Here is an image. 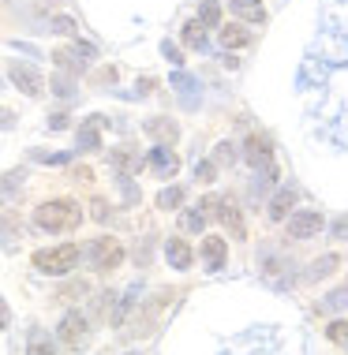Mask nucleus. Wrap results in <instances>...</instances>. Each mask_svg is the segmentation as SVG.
Listing matches in <instances>:
<instances>
[{"mask_svg": "<svg viewBox=\"0 0 348 355\" xmlns=\"http://www.w3.org/2000/svg\"><path fill=\"white\" fill-rule=\"evenodd\" d=\"M34 225L42 232H75L83 225V209L72 198H49L34 209Z\"/></svg>", "mask_w": 348, "mask_h": 355, "instance_id": "nucleus-1", "label": "nucleus"}, {"mask_svg": "<svg viewBox=\"0 0 348 355\" xmlns=\"http://www.w3.org/2000/svg\"><path fill=\"white\" fill-rule=\"evenodd\" d=\"M34 270L42 273H53V277H64L75 270V262H79V247L75 243H60V247H49V251H34Z\"/></svg>", "mask_w": 348, "mask_h": 355, "instance_id": "nucleus-2", "label": "nucleus"}, {"mask_svg": "<svg viewBox=\"0 0 348 355\" xmlns=\"http://www.w3.org/2000/svg\"><path fill=\"white\" fill-rule=\"evenodd\" d=\"M90 258H94V270H116V266L124 262V247H120V239H113V236L94 239Z\"/></svg>", "mask_w": 348, "mask_h": 355, "instance_id": "nucleus-3", "label": "nucleus"}, {"mask_svg": "<svg viewBox=\"0 0 348 355\" xmlns=\"http://www.w3.org/2000/svg\"><path fill=\"white\" fill-rule=\"evenodd\" d=\"M322 214L318 209H296L292 217H288V236L292 239H311V236H318L322 232Z\"/></svg>", "mask_w": 348, "mask_h": 355, "instance_id": "nucleus-4", "label": "nucleus"}, {"mask_svg": "<svg viewBox=\"0 0 348 355\" xmlns=\"http://www.w3.org/2000/svg\"><path fill=\"white\" fill-rule=\"evenodd\" d=\"M60 340L67 344V348H79V344L86 340V318H83L79 311L64 314V322H60Z\"/></svg>", "mask_w": 348, "mask_h": 355, "instance_id": "nucleus-5", "label": "nucleus"}, {"mask_svg": "<svg viewBox=\"0 0 348 355\" xmlns=\"http://www.w3.org/2000/svg\"><path fill=\"white\" fill-rule=\"evenodd\" d=\"M12 83H15L23 94H31V98H38V94L45 90L42 75H38L34 68H26V64H15V68H12Z\"/></svg>", "mask_w": 348, "mask_h": 355, "instance_id": "nucleus-6", "label": "nucleus"}, {"mask_svg": "<svg viewBox=\"0 0 348 355\" xmlns=\"http://www.w3.org/2000/svg\"><path fill=\"white\" fill-rule=\"evenodd\" d=\"M202 254H206V270L214 273V270H221V266H225L229 243H225L221 236H206V239H202Z\"/></svg>", "mask_w": 348, "mask_h": 355, "instance_id": "nucleus-7", "label": "nucleus"}, {"mask_svg": "<svg viewBox=\"0 0 348 355\" xmlns=\"http://www.w3.org/2000/svg\"><path fill=\"white\" fill-rule=\"evenodd\" d=\"M165 258H169L172 270H191V262H195V251H191L183 239H169V243H165Z\"/></svg>", "mask_w": 348, "mask_h": 355, "instance_id": "nucleus-8", "label": "nucleus"}, {"mask_svg": "<svg viewBox=\"0 0 348 355\" xmlns=\"http://www.w3.org/2000/svg\"><path fill=\"white\" fill-rule=\"evenodd\" d=\"M150 165L158 168V176H176V168H180V157L172 153L169 146H158V150H150Z\"/></svg>", "mask_w": 348, "mask_h": 355, "instance_id": "nucleus-9", "label": "nucleus"}, {"mask_svg": "<svg viewBox=\"0 0 348 355\" xmlns=\"http://www.w3.org/2000/svg\"><path fill=\"white\" fill-rule=\"evenodd\" d=\"M113 168H116V176H120V180L139 176L142 157H139V153H131V150H116V153H113Z\"/></svg>", "mask_w": 348, "mask_h": 355, "instance_id": "nucleus-10", "label": "nucleus"}, {"mask_svg": "<svg viewBox=\"0 0 348 355\" xmlns=\"http://www.w3.org/2000/svg\"><path fill=\"white\" fill-rule=\"evenodd\" d=\"M244 157L251 161V165H270V139L251 135L247 146H244Z\"/></svg>", "mask_w": 348, "mask_h": 355, "instance_id": "nucleus-11", "label": "nucleus"}, {"mask_svg": "<svg viewBox=\"0 0 348 355\" xmlns=\"http://www.w3.org/2000/svg\"><path fill=\"white\" fill-rule=\"evenodd\" d=\"M147 135H154L158 142H176L180 128L172 120H147Z\"/></svg>", "mask_w": 348, "mask_h": 355, "instance_id": "nucleus-12", "label": "nucleus"}, {"mask_svg": "<svg viewBox=\"0 0 348 355\" xmlns=\"http://www.w3.org/2000/svg\"><path fill=\"white\" fill-rule=\"evenodd\" d=\"M221 42H225V49H244V45H251V34L244 26L229 23V26H221Z\"/></svg>", "mask_w": 348, "mask_h": 355, "instance_id": "nucleus-13", "label": "nucleus"}, {"mask_svg": "<svg viewBox=\"0 0 348 355\" xmlns=\"http://www.w3.org/2000/svg\"><path fill=\"white\" fill-rule=\"evenodd\" d=\"M101 123H105V116H90V123H86V128H79V146H83V150H98V146H101V135H98Z\"/></svg>", "mask_w": 348, "mask_h": 355, "instance_id": "nucleus-14", "label": "nucleus"}, {"mask_svg": "<svg viewBox=\"0 0 348 355\" xmlns=\"http://www.w3.org/2000/svg\"><path fill=\"white\" fill-rule=\"evenodd\" d=\"M232 12H236L240 19H247V23H263V19H266V12H263L258 0H232Z\"/></svg>", "mask_w": 348, "mask_h": 355, "instance_id": "nucleus-15", "label": "nucleus"}, {"mask_svg": "<svg viewBox=\"0 0 348 355\" xmlns=\"http://www.w3.org/2000/svg\"><path fill=\"white\" fill-rule=\"evenodd\" d=\"M292 191H288V187H281V191H277V195H274V202H270V220H285V214H288V209H292Z\"/></svg>", "mask_w": 348, "mask_h": 355, "instance_id": "nucleus-16", "label": "nucleus"}, {"mask_svg": "<svg viewBox=\"0 0 348 355\" xmlns=\"http://www.w3.org/2000/svg\"><path fill=\"white\" fill-rule=\"evenodd\" d=\"M217 217L232 228V236L244 239V217H240V209H236V206H232V202H221V214H217Z\"/></svg>", "mask_w": 348, "mask_h": 355, "instance_id": "nucleus-17", "label": "nucleus"}, {"mask_svg": "<svg viewBox=\"0 0 348 355\" xmlns=\"http://www.w3.org/2000/svg\"><path fill=\"white\" fill-rule=\"evenodd\" d=\"M183 45H191V49H195V45H202V37H206V23H202V19H191V23H183Z\"/></svg>", "mask_w": 348, "mask_h": 355, "instance_id": "nucleus-18", "label": "nucleus"}, {"mask_svg": "<svg viewBox=\"0 0 348 355\" xmlns=\"http://www.w3.org/2000/svg\"><path fill=\"white\" fill-rule=\"evenodd\" d=\"M26 355H56V352H53V340L45 337L42 329H34L31 340H26Z\"/></svg>", "mask_w": 348, "mask_h": 355, "instance_id": "nucleus-19", "label": "nucleus"}, {"mask_svg": "<svg viewBox=\"0 0 348 355\" xmlns=\"http://www.w3.org/2000/svg\"><path fill=\"white\" fill-rule=\"evenodd\" d=\"M183 206V191L180 187H165L158 195V209H180Z\"/></svg>", "mask_w": 348, "mask_h": 355, "instance_id": "nucleus-20", "label": "nucleus"}, {"mask_svg": "<svg viewBox=\"0 0 348 355\" xmlns=\"http://www.w3.org/2000/svg\"><path fill=\"white\" fill-rule=\"evenodd\" d=\"M199 19L206 26H221V4H217V0H206V4H202V12H199Z\"/></svg>", "mask_w": 348, "mask_h": 355, "instance_id": "nucleus-21", "label": "nucleus"}, {"mask_svg": "<svg viewBox=\"0 0 348 355\" xmlns=\"http://www.w3.org/2000/svg\"><path fill=\"white\" fill-rule=\"evenodd\" d=\"M333 266H337V254H326V258H318V262L311 266V277H330V273H333Z\"/></svg>", "mask_w": 348, "mask_h": 355, "instance_id": "nucleus-22", "label": "nucleus"}, {"mask_svg": "<svg viewBox=\"0 0 348 355\" xmlns=\"http://www.w3.org/2000/svg\"><path fill=\"white\" fill-rule=\"evenodd\" d=\"M180 225L191 228V232H199V228L206 225V214H195V209H188V214H180Z\"/></svg>", "mask_w": 348, "mask_h": 355, "instance_id": "nucleus-23", "label": "nucleus"}, {"mask_svg": "<svg viewBox=\"0 0 348 355\" xmlns=\"http://www.w3.org/2000/svg\"><path fill=\"white\" fill-rule=\"evenodd\" d=\"M49 26H53L56 34H75V31H79V26H75V19H67V15H56Z\"/></svg>", "mask_w": 348, "mask_h": 355, "instance_id": "nucleus-24", "label": "nucleus"}, {"mask_svg": "<svg viewBox=\"0 0 348 355\" xmlns=\"http://www.w3.org/2000/svg\"><path fill=\"white\" fill-rule=\"evenodd\" d=\"M217 176V168H214V161H202V165H195V180H202V184H210V180Z\"/></svg>", "mask_w": 348, "mask_h": 355, "instance_id": "nucleus-25", "label": "nucleus"}, {"mask_svg": "<svg viewBox=\"0 0 348 355\" xmlns=\"http://www.w3.org/2000/svg\"><path fill=\"white\" fill-rule=\"evenodd\" d=\"M326 337H330V340H337V344H341V340H348V322H333L330 329H326Z\"/></svg>", "mask_w": 348, "mask_h": 355, "instance_id": "nucleus-26", "label": "nucleus"}, {"mask_svg": "<svg viewBox=\"0 0 348 355\" xmlns=\"http://www.w3.org/2000/svg\"><path fill=\"white\" fill-rule=\"evenodd\" d=\"M53 60L60 64V68H67V71H75V68H79V64L72 60V53H67V49H56V53H53Z\"/></svg>", "mask_w": 348, "mask_h": 355, "instance_id": "nucleus-27", "label": "nucleus"}, {"mask_svg": "<svg viewBox=\"0 0 348 355\" xmlns=\"http://www.w3.org/2000/svg\"><path fill=\"white\" fill-rule=\"evenodd\" d=\"M232 150H236V146H232V142H221L214 157H217V161H236V153H232Z\"/></svg>", "mask_w": 348, "mask_h": 355, "instance_id": "nucleus-28", "label": "nucleus"}, {"mask_svg": "<svg viewBox=\"0 0 348 355\" xmlns=\"http://www.w3.org/2000/svg\"><path fill=\"white\" fill-rule=\"evenodd\" d=\"M326 306H348V288H341V292H333L330 300H326Z\"/></svg>", "mask_w": 348, "mask_h": 355, "instance_id": "nucleus-29", "label": "nucleus"}, {"mask_svg": "<svg viewBox=\"0 0 348 355\" xmlns=\"http://www.w3.org/2000/svg\"><path fill=\"white\" fill-rule=\"evenodd\" d=\"M172 86H180V90H188V86H195V79H191V75H183V71H176V75H172Z\"/></svg>", "mask_w": 348, "mask_h": 355, "instance_id": "nucleus-30", "label": "nucleus"}, {"mask_svg": "<svg viewBox=\"0 0 348 355\" xmlns=\"http://www.w3.org/2000/svg\"><path fill=\"white\" fill-rule=\"evenodd\" d=\"M161 53H165V60H172V64H180V49H176V45H161Z\"/></svg>", "mask_w": 348, "mask_h": 355, "instance_id": "nucleus-31", "label": "nucleus"}, {"mask_svg": "<svg viewBox=\"0 0 348 355\" xmlns=\"http://www.w3.org/2000/svg\"><path fill=\"white\" fill-rule=\"evenodd\" d=\"M38 161H53V165H60V161H67V153H34Z\"/></svg>", "mask_w": 348, "mask_h": 355, "instance_id": "nucleus-32", "label": "nucleus"}, {"mask_svg": "<svg viewBox=\"0 0 348 355\" xmlns=\"http://www.w3.org/2000/svg\"><path fill=\"white\" fill-rule=\"evenodd\" d=\"M333 236H337V239H348V217H341V220L333 225Z\"/></svg>", "mask_w": 348, "mask_h": 355, "instance_id": "nucleus-33", "label": "nucleus"}, {"mask_svg": "<svg viewBox=\"0 0 348 355\" xmlns=\"http://www.w3.org/2000/svg\"><path fill=\"white\" fill-rule=\"evenodd\" d=\"M53 86H56V90H53V94H60V98H67V94H72V90H67V79H56Z\"/></svg>", "mask_w": 348, "mask_h": 355, "instance_id": "nucleus-34", "label": "nucleus"}, {"mask_svg": "<svg viewBox=\"0 0 348 355\" xmlns=\"http://www.w3.org/2000/svg\"><path fill=\"white\" fill-rule=\"evenodd\" d=\"M154 86H158V83H154V79H150V75H147V79H142V83H139V94H150V90H154Z\"/></svg>", "mask_w": 348, "mask_h": 355, "instance_id": "nucleus-35", "label": "nucleus"}, {"mask_svg": "<svg viewBox=\"0 0 348 355\" xmlns=\"http://www.w3.org/2000/svg\"><path fill=\"white\" fill-rule=\"evenodd\" d=\"M94 217H98V220L109 217V214H105V202H94Z\"/></svg>", "mask_w": 348, "mask_h": 355, "instance_id": "nucleus-36", "label": "nucleus"}, {"mask_svg": "<svg viewBox=\"0 0 348 355\" xmlns=\"http://www.w3.org/2000/svg\"><path fill=\"white\" fill-rule=\"evenodd\" d=\"M128 355H135V352H128Z\"/></svg>", "mask_w": 348, "mask_h": 355, "instance_id": "nucleus-37", "label": "nucleus"}]
</instances>
